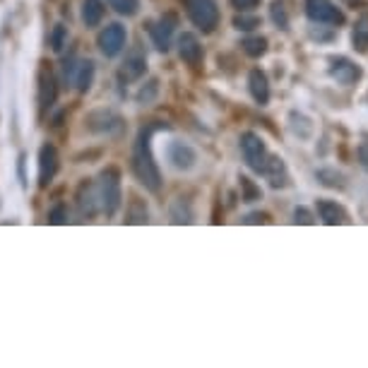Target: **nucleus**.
I'll return each instance as SVG.
<instances>
[{
  "label": "nucleus",
  "mask_w": 368,
  "mask_h": 368,
  "mask_svg": "<svg viewBox=\"0 0 368 368\" xmlns=\"http://www.w3.org/2000/svg\"><path fill=\"white\" fill-rule=\"evenodd\" d=\"M183 5L190 22L202 32H214L219 25V8L214 0H183Z\"/></svg>",
  "instance_id": "3"
},
{
  "label": "nucleus",
  "mask_w": 368,
  "mask_h": 368,
  "mask_svg": "<svg viewBox=\"0 0 368 368\" xmlns=\"http://www.w3.org/2000/svg\"><path fill=\"white\" fill-rule=\"evenodd\" d=\"M272 20H274V25H277L279 29H286V27H289V17H286V10H284L279 3L272 5Z\"/></svg>",
  "instance_id": "29"
},
{
  "label": "nucleus",
  "mask_w": 368,
  "mask_h": 368,
  "mask_svg": "<svg viewBox=\"0 0 368 368\" xmlns=\"http://www.w3.org/2000/svg\"><path fill=\"white\" fill-rule=\"evenodd\" d=\"M352 46L359 54H368V13H364L356 20L352 29Z\"/></svg>",
  "instance_id": "20"
},
{
  "label": "nucleus",
  "mask_w": 368,
  "mask_h": 368,
  "mask_svg": "<svg viewBox=\"0 0 368 368\" xmlns=\"http://www.w3.org/2000/svg\"><path fill=\"white\" fill-rule=\"evenodd\" d=\"M49 221L51 224H66L68 221V207L66 204H56V207L49 212Z\"/></svg>",
  "instance_id": "30"
},
{
  "label": "nucleus",
  "mask_w": 368,
  "mask_h": 368,
  "mask_svg": "<svg viewBox=\"0 0 368 368\" xmlns=\"http://www.w3.org/2000/svg\"><path fill=\"white\" fill-rule=\"evenodd\" d=\"M104 20V3L102 0H85L82 3V22L85 27H97Z\"/></svg>",
  "instance_id": "21"
},
{
  "label": "nucleus",
  "mask_w": 368,
  "mask_h": 368,
  "mask_svg": "<svg viewBox=\"0 0 368 368\" xmlns=\"http://www.w3.org/2000/svg\"><path fill=\"white\" fill-rule=\"evenodd\" d=\"M233 27H236L238 32H250V29L260 27V20H258V17H245V15H238L236 20H233Z\"/></svg>",
  "instance_id": "28"
},
{
  "label": "nucleus",
  "mask_w": 368,
  "mask_h": 368,
  "mask_svg": "<svg viewBox=\"0 0 368 368\" xmlns=\"http://www.w3.org/2000/svg\"><path fill=\"white\" fill-rule=\"evenodd\" d=\"M306 15L308 20L318 22V25H332V27L344 25V13L332 0H306Z\"/></svg>",
  "instance_id": "5"
},
{
  "label": "nucleus",
  "mask_w": 368,
  "mask_h": 368,
  "mask_svg": "<svg viewBox=\"0 0 368 368\" xmlns=\"http://www.w3.org/2000/svg\"><path fill=\"white\" fill-rule=\"evenodd\" d=\"M241 152H243V159L253 168L255 173H262L265 168V161H267V147L262 142V137L258 133H243L241 135Z\"/></svg>",
  "instance_id": "6"
},
{
  "label": "nucleus",
  "mask_w": 368,
  "mask_h": 368,
  "mask_svg": "<svg viewBox=\"0 0 368 368\" xmlns=\"http://www.w3.org/2000/svg\"><path fill=\"white\" fill-rule=\"evenodd\" d=\"M294 221H296V224H313V214L311 212H308V209L306 207H296L294 209Z\"/></svg>",
  "instance_id": "33"
},
{
  "label": "nucleus",
  "mask_w": 368,
  "mask_h": 368,
  "mask_svg": "<svg viewBox=\"0 0 368 368\" xmlns=\"http://www.w3.org/2000/svg\"><path fill=\"white\" fill-rule=\"evenodd\" d=\"M58 173V152L54 145H44L39 149V185L46 188V185L54 180Z\"/></svg>",
  "instance_id": "13"
},
{
  "label": "nucleus",
  "mask_w": 368,
  "mask_h": 368,
  "mask_svg": "<svg viewBox=\"0 0 368 368\" xmlns=\"http://www.w3.org/2000/svg\"><path fill=\"white\" fill-rule=\"evenodd\" d=\"M231 5L238 10V13H250L260 5V0H231Z\"/></svg>",
  "instance_id": "32"
},
{
  "label": "nucleus",
  "mask_w": 368,
  "mask_h": 368,
  "mask_svg": "<svg viewBox=\"0 0 368 368\" xmlns=\"http://www.w3.org/2000/svg\"><path fill=\"white\" fill-rule=\"evenodd\" d=\"M262 173L270 178L272 188H284L286 180H289V176H286V166H284V161L279 159V157H270V154H267V161H265V168H262Z\"/></svg>",
  "instance_id": "19"
},
{
  "label": "nucleus",
  "mask_w": 368,
  "mask_h": 368,
  "mask_svg": "<svg viewBox=\"0 0 368 368\" xmlns=\"http://www.w3.org/2000/svg\"><path fill=\"white\" fill-rule=\"evenodd\" d=\"M147 207H145V202H140V200H133L130 202V209H128V221L130 224H145L147 221Z\"/></svg>",
  "instance_id": "25"
},
{
  "label": "nucleus",
  "mask_w": 368,
  "mask_h": 368,
  "mask_svg": "<svg viewBox=\"0 0 368 368\" xmlns=\"http://www.w3.org/2000/svg\"><path fill=\"white\" fill-rule=\"evenodd\" d=\"M178 25V17L176 15H164L159 22H154V25L149 27V34H152V41H154V46L159 51H168V46H171V34L173 29Z\"/></svg>",
  "instance_id": "11"
},
{
  "label": "nucleus",
  "mask_w": 368,
  "mask_h": 368,
  "mask_svg": "<svg viewBox=\"0 0 368 368\" xmlns=\"http://www.w3.org/2000/svg\"><path fill=\"white\" fill-rule=\"evenodd\" d=\"M25 161H27V157L25 154H20V159H17V173H20V180H22V185L27 188V176H25Z\"/></svg>",
  "instance_id": "35"
},
{
  "label": "nucleus",
  "mask_w": 368,
  "mask_h": 368,
  "mask_svg": "<svg viewBox=\"0 0 368 368\" xmlns=\"http://www.w3.org/2000/svg\"><path fill=\"white\" fill-rule=\"evenodd\" d=\"M157 85H159V82H157V80H152L147 90H145V87H142V90H140V94H137V102H140V104L152 102V99H154V94H157Z\"/></svg>",
  "instance_id": "31"
},
{
  "label": "nucleus",
  "mask_w": 368,
  "mask_h": 368,
  "mask_svg": "<svg viewBox=\"0 0 368 368\" xmlns=\"http://www.w3.org/2000/svg\"><path fill=\"white\" fill-rule=\"evenodd\" d=\"M166 157H168V161H171V166L178 168V171H190V168L195 166V161H197L195 149H192L190 145H185V142H178V140L168 145Z\"/></svg>",
  "instance_id": "12"
},
{
  "label": "nucleus",
  "mask_w": 368,
  "mask_h": 368,
  "mask_svg": "<svg viewBox=\"0 0 368 368\" xmlns=\"http://www.w3.org/2000/svg\"><path fill=\"white\" fill-rule=\"evenodd\" d=\"M63 75H66V82L73 85L78 92H87L94 82V63L92 61H78V63H66L63 68Z\"/></svg>",
  "instance_id": "7"
},
{
  "label": "nucleus",
  "mask_w": 368,
  "mask_h": 368,
  "mask_svg": "<svg viewBox=\"0 0 368 368\" xmlns=\"http://www.w3.org/2000/svg\"><path fill=\"white\" fill-rule=\"evenodd\" d=\"M238 180H241V190H243L241 200H243V202H255V200H260V197H262L260 185H255L248 176H241Z\"/></svg>",
  "instance_id": "24"
},
{
  "label": "nucleus",
  "mask_w": 368,
  "mask_h": 368,
  "mask_svg": "<svg viewBox=\"0 0 368 368\" xmlns=\"http://www.w3.org/2000/svg\"><path fill=\"white\" fill-rule=\"evenodd\" d=\"M97 44H99V51H102L106 58H116L123 49H125V27L118 25V22H116V25H109L102 34H99Z\"/></svg>",
  "instance_id": "8"
},
{
  "label": "nucleus",
  "mask_w": 368,
  "mask_h": 368,
  "mask_svg": "<svg viewBox=\"0 0 368 368\" xmlns=\"http://www.w3.org/2000/svg\"><path fill=\"white\" fill-rule=\"evenodd\" d=\"M243 221H245V224H267V221H270V214L253 212V214H248V217H245Z\"/></svg>",
  "instance_id": "34"
},
{
  "label": "nucleus",
  "mask_w": 368,
  "mask_h": 368,
  "mask_svg": "<svg viewBox=\"0 0 368 368\" xmlns=\"http://www.w3.org/2000/svg\"><path fill=\"white\" fill-rule=\"evenodd\" d=\"M359 164L368 171V145H361L359 147Z\"/></svg>",
  "instance_id": "36"
},
{
  "label": "nucleus",
  "mask_w": 368,
  "mask_h": 368,
  "mask_svg": "<svg viewBox=\"0 0 368 368\" xmlns=\"http://www.w3.org/2000/svg\"><path fill=\"white\" fill-rule=\"evenodd\" d=\"M178 56L183 58L188 66H200L204 54H202V44L197 41L195 34H190V32L180 34L178 37Z\"/></svg>",
  "instance_id": "15"
},
{
  "label": "nucleus",
  "mask_w": 368,
  "mask_h": 368,
  "mask_svg": "<svg viewBox=\"0 0 368 368\" xmlns=\"http://www.w3.org/2000/svg\"><path fill=\"white\" fill-rule=\"evenodd\" d=\"M145 73H147V56H145L140 49H133L121 66V78L128 82H135L142 78Z\"/></svg>",
  "instance_id": "14"
},
{
  "label": "nucleus",
  "mask_w": 368,
  "mask_h": 368,
  "mask_svg": "<svg viewBox=\"0 0 368 368\" xmlns=\"http://www.w3.org/2000/svg\"><path fill=\"white\" fill-rule=\"evenodd\" d=\"M51 49L56 51H63V46L68 44V27H63V25H56L54 27V32H51Z\"/></svg>",
  "instance_id": "27"
},
{
  "label": "nucleus",
  "mask_w": 368,
  "mask_h": 368,
  "mask_svg": "<svg viewBox=\"0 0 368 368\" xmlns=\"http://www.w3.org/2000/svg\"><path fill=\"white\" fill-rule=\"evenodd\" d=\"M241 46L250 58H260V56H265V51H267V39L265 37H248V39H243Z\"/></svg>",
  "instance_id": "22"
},
{
  "label": "nucleus",
  "mask_w": 368,
  "mask_h": 368,
  "mask_svg": "<svg viewBox=\"0 0 368 368\" xmlns=\"http://www.w3.org/2000/svg\"><path fill=\"white\" fill-rule=\"evenodd\" d=\"M248 90H250V94H253V99L260 104V106H265V104L270 102V85H267V78H265L262 70H250Z\"/></svg>",
  "instance_id": "17"
},
{
  "label": "nucleus",
  "mask_w": 368,
  "mask_h": 368,
  "mask_svg": "<svg viewBox=\"0 0 368 368\" xmlns=\"http://www.w3.org/2000/svg\"><path fill=\"white\" fill-rule=\"evenodd\" d=\"M56 97H58V85H56V75L51 73V68L41 66L39 70V106L41 111L51 109L56 104Z\"/></svg>",
  "instance_id": "10"
},
{
  "label": "nucleus",
  "mask_w": 368,
  "mask_h": 368,
  "mask_svg": "<svg viewBox=\"0 0 368 368\" xmlns=\"http://www.w3.org/2000/svg\"><path fill=\"white\" fill-rule=\"evenodd\" d=\"M78 207L85 217H94L99 212V202H97V190H94V183H82L78 188Z\"/></svg>",
  "instance_id": "18"
},
{
  "label": "nucleus",
  "mask_w": 368,
  "mask_h": 368,
  "mask_svg": "<svg viewBox=\"0 0 368 368\" xmlns=\"http://www.w3.org/2000/svg\"><path fill=\"white\" fill-rule=\"evenodd\" d=\"M109 5L118 15H125V17H133L140 10V0H109Z\"/></svg>",
  "instance_id": "26"
},
{
  "label": "nucleus",
  "mask_w": 368,
  "mask_h": 368,
  "mask_svg": "<svg viewBox=\"0 0 368 368\" xmlns=\"http://www.w3.org/2000/svg\"><path fill=\"white\" fill-rule=\"evenodd\" d=\"M318 214L325 224L337 226V224H349V214L342 204H337L335 200H318Z\"/></svg>",
  "instance_id": "16"
},
{
  "label": "nucleus",
  "mask_w": 368,
  "mask_h": 368,
  "mask_svg": "<svg viewBox=\"0 0 368 368\" xmlns=\"http://www.w3.org/2000/svg\"><path fill=\"white\" fill-rule=\"evenodd\" d=\"M97 190V202H99V212H104L106 217L116 214V209L121 207V176L116 168H106L102 171V176L97 178L94 183Z\"/></svg>",
  "instance_id": "2"
},
{
  "label": "nucleus",
  "mask_w": 368,
  "mask_h": 368,
  "mask_svg": "<svg viewBox=\"0 0 368 368\" xmlns=\"http://www.w3.org/2000/svg\"><path fill=\"white\" fill-rule=\"evenodd\" d=\"M330 78L337 80L340 85H356V82L361 80V68L356 66V63H352L349 58H332L330 61Z\"/></svg>",
  "instance_id": "9"
},
{
  "label": "nucleus",
  "mask_w": 368,
  "mask_h": 368,
  "mask_svg": "<svg viewBox=\"0 0 368 368\" xmlns=\"http://www.w3.org/2000/svg\"><path fill=\"white\" fill-rule=\"evenodd\" d=\"M318 180L325 185V188H340L342 190L344 185H347V183H344V176H342V173H337L335 168H320Z\"/></svg>",
  "instance_id": "23"
},
{
  "label": "nucleus",
  "mask_w": 368,
  "mask_h": 368,
  "mask_svg": "<svg viewBox=\"0 0 368 368\" xmlns=\"http://www.w3.org/2000/svg\"><path fill=\"white\" fill-rule=\"evenodd\" d=\"M85 128L90 133H97V135H118L123 130V118L111 109H97L87 114Z\"/></svg>",
  "instance_id": "4"
},
{
  "label": "nucleus",
  "mask_w": 368,
  "mask_h": 368,
  "mask_svg": "<svg viewBox=\"0 0 368 368\" xmlns=\"http://www.w3.org/2000/svg\"><path fill=\"white\" fill-rule=\"evenodd\" d=\"M159 128L166 125H147L140 130V135L133 145V173L137 176L140 183L145 185L149 192H159L161 190V171L154 161V152H152V133L159 130Z\"/></svg>",
  "instance_id": "1"
}]
</instances>
